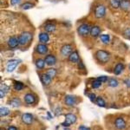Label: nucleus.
Wrapping results in <instances>:
<instances>
[{
	"label": "nucleus",
	"mask_w": 130,
	"mask_h": 130,
	"mask_svg": "<svg viewBox=\"0 0 130 130\" xmlns=\"http://www.w3.org/2000/svg\"><path fill=\"white\" fill-rule=\"evenodd\" d=\"M32 38V34L29 31H24L18 37V43L21 46H24L27 43H29V42L31 40Z\"/></svg>",
	"instance_id": "f257e3e1"
},
{
	"label": "nucleus",
	"mask_w": 130,
	"mask_h": 130,
	"mask_svg": "<svg viewBox=\"0 0 130 130\" xmlns=\"http://www.w3.org/2000/svg\"><path fill=\"white\" fill-rule=\"evenodd\" d=\"M95 57L97 58V60L99 61L102 63H106V62H108L110 58V54L108 53V51L103 50H97L95 53Z\"/></svg>",
	"instance_id": "f03ea898"
},
{
	"label": "nucleus",
	"mask_w": 130,
	"mask_h": 130,
	"mask_svg": "<svg viewBox=\"0 0 130 130\" xmlns=\"http://www.w3.org/2000/svg\"><path fill=\"white\" fill-rule=\"evenodd\" d=\"M90 30H91V26L88 24H82L77 28V33L81 37H86V36H88L90 33Z\"/></svg>",
	"instance_id": "7ed1b4c3"
},
{
	"label": "nucleus",
	"mask_w": 130,
	"mask_h": 130,
	"mask_svg": "<svg viewBox=\"0 0 130 130\" xmlns=\"http://www.w3.org/2000/svg\"><path fill=\"white\" fill-rule=\"evenodd\" d=\"M106 15V7L103 5H97L95 7V17L96 18H102Z\"/></svg>",
	"instance_id": "20e7f679"
},
{
	"label": "nucleus",
	"mask_w": 130,
	"mask_h": 130,
	"mask_svg": "<svg viewBox=\"0 0 130 130\" xmlns=\"http://www.w3.org/2000/svg\"><path fill=\"white\" fill-rule=\"evenodd\" d=\"M76 119L77 118L75 115L67 114L66 115H65V121L62 123V125L63 126V127H69V126H70L71 124L75 123V121H76Z\"/></svg>",
	"instance_id": "39448f33"
},
{
	"label": "nucleus",
	"mask_w": 130,
	"mask_h": 130,
	"mask_svg": "<svg viewBox=\"0 0 130 130\" xmlns=\"http://www.w3.org/2000/svg\"><path fill=\"white\" fill-rule=\"evenodd\" d=\"M72 51H73V47L70 43H66V44L62 45L60 50V53L62 56H69L72 53Z\"/></svg>",
	"instance_id": "423d86ee"
},
{
	"label": "nucleus",
	"mask_w": 130,
	"mask_h": 130,
	"mask_svg": "<svg viewBox=\"0 0 130 130\" xmlns=\"http://www.w3.org/2000/svg\"><path fill=\"white\" fill-rule=\"evenodd\" d=\"M20 61L19 60H17V59H12L8 61L7 65H6V70H7L8 72H12L14 71V70L17 68V66L19 63Z\"/></svg>",
	"instance_id": "0eeeda50"
},
{
	"label": "nucleus",
	"mask_w": 130,
	"mask_h": 130,
	"mask_svg": "<svg viewBox=\"0 0 130 130\" xmlns=\"http://www.w3.org/2000/svg\"><path fill=\"white\" fill-rule=\"evenodd\" d=\"M115 127L119 130H122L126 127V121L122 117H117L115 120Z\"/></svg>",
	"instance_id": "6e6552de"
},
{
	"label": "nucleus",
	"mask_w": 130,
	"mask_h": 130,
	"mask_svg": "<svg viewBox=\"0 0 130 130\" xmlns=\"http://www.w3.org/2000/svg\"><path fill=\"white\" fill-rule=\"evenodd\" d=\"M7 44H8V47H9L10 49H15V48H17L18 45H19L18 37H15V36L10 37L9 39H8V41H7Z\"/></svg>",
	"instance_id": "1a4fd4ad"
},
{
	"label": "nucleus",
	"mask_w": 130,
	"mask_h": 130,
	"mask_svg": "<svg viewBox=\"0 0 130 130\" xmlns=\"http://www.w3.org/2000/svg\"><path fill=\"white\" fill-rule=\"evenodd\" d=\"M21 119H22V121L24 123V124H27V125H30L31 123H32L33 121V115L31 114H29V113H25L22 115V117H21Z\"/></svg>",
	"instance_id": "9d476101"
},
{
	"label": "nucleus",
	"mask_w": 130,
	"mask_h": 130,
	"mask_svg": "<svg viewBox=\"0 0 130 130\" xmlns=\"http://www.w3.org/2000/svg\"><path fill=\"white\" fill-rule=\"evenodd\" d=\"M36 51L38 54H41V55H45L48 52V47L44 43H39V44L36 46Z\"/></svg>",
	"instance_id": "9b49d317"
},
{
	"label": "nucleus",
	"mask_w": 130,
	"mask_h": 130,
	"mask_svg": "<svg viewBox=\"0 0 130 130\" xmlns=\"http://www.w3.org/2000/svg\"><path fill=\"white\" fill-rule=\"evenodd\" d=\"M101 32H102V30H101V28L99 26H97V25H95V26L91 27L90 35H91V37H94V38H96V37H100Z\"/></svg>",
	"instance_id": "f8f14e48"
},
{
	"label": "nucleus",
	"mask_w": 130,
	"mask_h": 130,
	"mask_svg": "<svg viewBox=\"0 0 130 130\" xmlns=\"http://www.w3.org/2000/svg\"><path fill=\"white\" fill-rule=\"evenodd\" d=\"M44 61L47 65H49V66H53V65H55L56 62V57L54 55L50 54V55H47L45 56Z\"/></svg>",
	"instance_id": "ddd939ff"
},
{
	"label": "nucleus",
	"mask_w": 130,
	"mask_h": 130,
	"mask_svg": "<svg viewBox=\"0 0 130 130\" xmlns=\"http://www.w3.org/2000/svg\"><path fill=\"white\" fill-rule=\"evenodd\" d=\"M64 102L67 106L69 107H72L74 106L76 102V100H75V97L73 95H66L64 98Z\"/></svg>",
	"instance_id": "4468645a"
},
{
	"label": "nucleus",
	"mask_w": 130,
	"mask_h": 130,
	"mask_svg": "<svg viewBox=\"0 0 130 130\" xmlns=\"http://www.w3.org/2000/svg\"><path fill=\"white\" fill-rule=\"evenodd\" d=\"M41 82L43 83V85H49L51 83V77L47 73H43V74L40 75Z\"/></svg>",
	"instance_id": "2eb2a0df"
},
{
	"label": "nucleus",
	"mask_w": 130,
	"mask_h": 130,
	"mask_svg": "<svg viewBox=\"0 0 130 130\" xmlns=\"http://www.w3.org/2000/svg\"><path fill=\"white\" fill-rule=\"evenodd\" d=\"M24 102H26L27 104H33L35 102V101H36V97H35V95H33V94L27 93L26 95H24Z\"/></svg>",
	"instance_id": "dca6fc26"
},
{
	"label": "nucleus",
	"mask_w": 130,
	"mask_h": 130,
	"mask_svg": "<svg viewBox=\"0 0 130 130\" xmlns=\"http://www.w3.org/2000/svg\"><path fill=\"white\" fill-rule=\"evenodd\" d=\"M38 39H39V42H40L41 43H48L49 40H50V37H49V35H48V32H41V33H39Z\"/></svg>",
	"instance_id": "f3484780"
},
{
	"label": "nucleus",
	"mask_w": 130,
	"mask_h": 130,
	"mask_svg": "<svg viewBox=\"0 0 130 130\" xmlns=\"http://www.w3.org/2000/svg\"><path fill=\"white\" fill-rule=\"evenodd\" d=\"M69 61L70 62H79V54L76 50H73L72 53L69 56Z\"/></svg>",
	"instance_id": "a211bd4d"
},
{
	"label": "nucleus",
	"mask_w": 130,
	"mask_h": 130,
	"mask_svg": "<svg viewBox=\"0 0 130 130\" xmlns=\"http://www.w3.org/2000/svg\"><path fill=\"white\" fill-rule=\"evenodd\" d=\"M44 30L46 32H49V33L54 32L56 30V24L51 22L46 23L44 24Z\"/></svg>",
	"instance_id": "6ab92c4d"
},
{
	"label": "nucleus",
	"mask_w": 130,
	"mask_h": 130,
	"mask_svg": "<svg viewBox=\"0 0 130 130\" xmlns=\"http://www.w3.org/2000/svg\"><path fill=\"white\" fill-rule=\"evenodd\" d=\"M45 64H46V62L44 59H42V58H37V59L35 61V65L37 70H43V69L44 68Z\"/></svg>",
	"instance_id": "aec40b11"
},
{
	"label": "nucleus",
	"mask_w": 130,
	"mask_h": 130,
	"mask_svg": "<svg viewBox=\"0 0 130 130\" xmlns=\"http://www.w3.org/2000/svg\"><path fill=\"white\" fill-rule=\"evenodd\" d=\"M120 8L123 10H130V1L129 0H121Z\"/></svg>",
	"instance_id": "412c9836"
},
{
	"label": "nucleus",
	"mask_w": 130,
	"mask_h": 130,
	"mask_svg": "<svg viewBox=\"0 0 130 130\" xmlns=\"http://www.w3.org/2000/svg\"><path fill=\"white\" fill-rule=\"evenodd\" d=\"M123 70H124V65H123L122 63H121V62L117 63L116 65H115V69H114L115 75H120L121 73L123 71Z\"/></svg>",
	"instance_id": "4be33fe9"
},
{
	"label": "nucleus",
	"mask_w": 130,
	"mask_h": 130,
	"mask_svg": "<svg viewBox=\"0 0 130 130\" xmlns=\"http://www.w3.org/2000/svg\"><path fill=\"white\" fill-rule=\"evenodd\" d=\"M109 5L113 9H118L120 8L121 0H109Z\"/></svg>",
	"instance_id": "5701e85b"
},
{
	"label": "nucleus",
	"mask_w": 130,
	"mask_h": 130,
	"mask_svg": "<svg viewBox=\"0 0 130 130\" xmlns=\"http://www.w3.org/2000/svg\"><path fill=\"white\" fill-rule=\"evenodd\" d=\"M100 39H101V41L102 42V43L108 44L110 41V37H109V35H108V34H102L100 36Z\"/></svg>",
	"instance_id": "b1692460"
},
{
	"label": "nucleus",
	"mask_w": 130,
	"mask_h": 130,
	"mask_svg": "<svg viewBox=\"0 0 130 130\" xmlns=\"http://www.w3.org/2000/svg\"><path fill=\"white\" fill-rule=\"evenodd\" d=\"M108 85L109 86V87H111V88H115V87H117V86L119 85V83H118V81H117L116 79L110 78V79H108Z\"/></svg>",
	"instance_id": "393cba45"
},
{
	"label": "nucleus",
	"mask_w": 130,
	"mask_h": 130,
	"mask_svg": "<svg viewBox=\"0 0 130 130\" xmlns=\"http://www.w3.org/2000/svg\"><path fill=\"white\" fill-rule=\"evenodd\" d=\"M33 7H34V4L30 3V2H25L24 4H23V5H21V9L24 10H30V9H31V8H33Z\"/></svg>",
	"instance_id": "a878e982"
},
{
	"label": "nucleus",
	"mask_w": 130,
	"mask_h": 130,
	"mask_svg": "<svg viewBox=\"0 0 130 130\" xmlns=\"http://www.w3.org/2000/svg\"><path fill=\"white\" fill-rule=\"evenodd\" d=\"M13 88H14V89L17 90V91H20V90H22L24 88V85L21 82H15V83H14Z\"/></svg>",
	"instance_id": "bb28decb"
},
{
	"label": "nucleus",
	"mask_w": 130,
	"mask_h": 130,
	"mask_svg": "<svg viewBox=\"0 0 130 130\" xmlns=\"http://www.w3.org/2000/svg\"><path fill=\"white\" fill-rule=\"evenodd\" d=\"M96 104H97L99 107H102V108H104V107L106 106V103H105V101H104L103 99H102L101 96H99V97H96Z\"/></svg>",
	"instance_id": "cd10ccee"
},
{
	"label": "nucleus",
	"mask_w": 130,
	"mask_h": 130,
	"mask_svg": "<svg viewBox=\"0 0 130 130\" xmlns=\"http://www.w3.org/2000/svg\"><path fill=\"white\" fill-rule=\"evenodd\" d=\"M9 114H10L9 108H5V107H1V108H0V115H1V117L6 116V115H8Z\"/></svg>",
	"instance_id": "c85d7f7f"
},
{
	"label": "nucleus",
	"mask_w": 130,
	"mask_h": 130,
	"mask_svg": "<svg viewBox=\"0 0 130 130\" xmlns=\"http://www.w3.org/2000/svg\"><path fill=\"white\" fill-rule=\"evenodd\" d=\"M8 89H9V88L7 87L6 85L5 84H1V90H0V97L1 98H3L4 96H5V93L8 91Z\"/></svg>",
	"instance_id": "c756f323"
},
{
	"label": "nucleus",
	"mask_w": 130,
	"mask_h": 130,
	"mask_svg": "<svg viewBox=\"0 0 130 130\" xmlns=\"http://www.w3.org/2000/svg\"><path fill=\"white\" fill-rule=\"evenodd\" d=\"M10 105H11L12 107H18L21 104V102H20V100L18 99V98L15 97V98H13V99L10 100Z\"/></svg>",
	"instance_id": "7c9ffc66"
},
{
	"label": "nucleus",
	"mask_w": 130,
	"mask_h": 130,
	"mask_svg": "<svg viewBox=\"0 0 130 130\" xmlns=\"http://www.w3.org/2000/svg\"><path fill=\"white\" fill-rule=\"evenodd\" d=\"M102 84V82L99 81L97 78H96L95 80H94L93 83H92V87H93L94 89H98L99 87H101V85Z\"/></svg>",
	"instance_id": "2f4dec72"
},
{
	"label": "nucleus",
	"mask_w": 130,
	"mask_h": 130,
	"mask_svg": "<svg viewBox=\"0 0 130 130\" xmlns=\"http://www.w3.org/2000/svg\"><path fill=\"white\" fill-rule=\"evenodd\" d=\"M47 73L48 75H50V77H54V76H56V69H53V68H51V69H49V70H47Z\"/></svg>",
	"instance_id": "473e14b6"
},
{
	"label": "nucleus",
	"mask_w": 130,
	"mask_h": 130,
	"mask_svg": "<svg viewBox=\"0 0 130 130\" xmlns=\"http://www.w3.org/2000/svg\"><path fill=\"white\" fill-rule=\"evenodd\" d=\"M122 34L124 37H126V38H127V39H130V27L126 28L125 30H123Z\"/></svg>",
	"instance_id": "72a5a7b5"
},
{
	"label": "nucleus",
	"mask_w": 130,
	"mask_h": 130,
	"mask_svg": "<svg viewBox=\"0 0 130 130\" xmlns=\"http://www.w3.org/2000/svg\"><path fill=\"white\" fill-rule=\"evenodd\" d=\"M97 79H98L99 81L102 82V83H106V82H108V76H105V75H102V76L97 77Z\"/></svg>",
	"instance_id": "f704fd0d"
},
{
	"label": "nucleus",
	"mask_w": 130,
	"mask_h": 130,
	"mask_svg": "<svg viewBox=\"0 0 130 130\" xmlns=\"http://www.w3.org/2000/svg\"><path fill=\"white\" fill-rule=\"evenodd\" d=\"M22 0H10V5H18L21 3Z\"/></svg>",
	"instance_id": "c9c22d12"
},
{
	"label": "nucleus",
	"mask_w": 130,
	"mask_h": 130,
	"mask_svg": "<svg viewBox=\"0 0 130 130\" xmlns=\"http://www.w3.org/2000/svg\"><path fill=\"white\" fill-rule=\"evenodd\" d=\"M89 97L90 101H92V102H95V101L96 100V96H95V95L94 93L89 94Z\"/></svg>",
	"instance_id": "e433bc0d"
},
{
	"label": "nucleus",
	"mask_w": 130,
	"mask_h": 130,
	"mask_svg": "<svg viewBox=\"0 0 130 130\" xmlns=\"http://www.w3.org/2000/svg\"><path fill=\"white\" fill-rule=\"evenodd\" d=\"M123 83L127 86V88H130V78H126L124 79V81H123Z\"/></svg>",
	"instance_id": "4c0bfd02"
},
{
	"label": "nucleus",
	"mask_w": 130,
	"mask_h": 130,
	"mask_svg": "<svg viewBox=\"0 0 130 130\" xmlns=\"http://www.w3.org/2000/svg\"><path fill=\"white\" fill-rule=\"evenodd\" d=\"M78 130H90L89 127H87L84 125H81L78 127Z\"/></svg>",
	"instance_id": "58836bf2"
},
{
	"label": "nucleus",
	"mask_w": 130,
	"mask_h": 130,
	"mask_svg": "<svg viewBox=\"0 0 130 130\" xmlns=\"http://www.w3.org/2000/svg\"><path fill=\"white\" fill-rule=\"evenodd\" d=\"M78 68L80 69V70H84V69H85L84 65H83V62H81V61H79V62H78Z\"/></svg>",
	"instance_id": "ea45409f"
},
{
	"label": "nucleus",
	"mask_w": 130,
	"mask_h": 130,
	"mask_svg": "<svg viewBox=\"0 0 130 130\" xmlns=\"http://www.w3.org/2000/svg\"><path fill=\"white\" fill-rule=\"evenodd\" d=\"M7 130H18V128L16 127H14V126H10V127H8Z\"/></svg>",
	"instance_id": "a19ab883"
},
{
	"label": "nucleus",
	"mask_w": 130,
	"mask_h": 130,
	"mask_svg": "<svg viewBox=\"0 0 130 130\" xmlns=\"http://www.w3.org/2000/svg\"><path fill=\"white\" fill-rule=\"evenodd\" d=\"M128 68H129V70H130V63H129V65H128Z\"/></svg>",
	"instance_id": "79ce46f5"
},
{
	"label": "nucleus",
	"mask_w": 130,
	"mask_h": 130,
	"mask_svg": "<svg viewBox=\"0 0 130 130\" xmlns=\"http://www.w3.org/2000/svg\"><path fill=\"white\" fill-rule=\"evenodd\" d=\"M63 130H70V129H68V128H65V129H63Z\"/></svg>",
	"instance_id": "37998d69"
}]
</instances>
